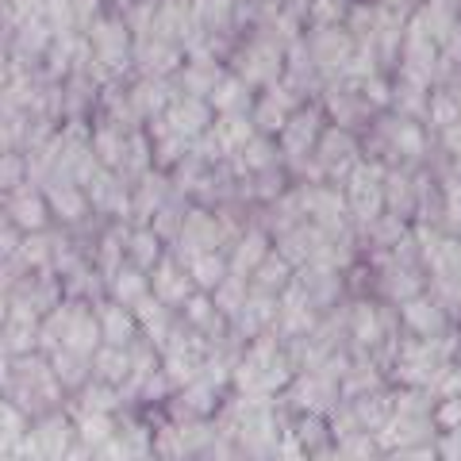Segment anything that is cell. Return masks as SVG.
Returning a JSON list of instances; mask_svg holds the SVG:
<instances>
[{"mask_svg":"<svg viewBox=\"0 0 461 461\" xmlns=\"http://www.w3.org/2000/svg\"><path fill=\"white\" fill-rule=\"evenodd\" d=\"M8 220L16 223V227L39 230L42 220H47V208H42V200L35 193H12V200H8Z\"/></svg>","mask_w":461,"mask_h":461,"instance_id":"obj_1","label":"cell"},{"mask_svg":"<svg viewBox=\"0 0 461 461\" xmlns=\"http://www.w3.org/2000/svg\"><path fill=\"white\" fill-rule=\"evenodd\" d=\"M77 438L89 446H104L112 438V420H108V411H85L81 420H77Z\"/></svg>","mask_w":461,"mask_h":461,"instance_id":"obj_2","label":"cell"},{"mask_svg":"<svg viewBox=\"0 0 461 461\" xmlns=\"http://www.w3.org/2000/svg\"><path fill=\"white\" fill-rule=\"evenodd\" d=\"M100 327H104L108 342H115V346H120V342H127V339H131V330H135L131 315H127V312H120V308H108V312H104V323H100Z\"/></svg>","mask_w":461,"mask_h":461,"instance_id":"obj_3","label":"cell"},{"mask_svg":"<svg viewBox=\"0 0 461 461\" xmlns=\"http://www.w3.org/2000/svg\"><path fill=\"white\" fill-rule=\"evenodd\" d=\"M23 173H27V166L20 162L16 154H0V196H5V193H16V189H20Z\"/></svg>","mask_w":461,"mask_h":461,"instance_id":"obj_4","label":"cell"},{"mask_svg":"<svg viewBox=\"0 0 461 461\" xmlns=\"http://www.w3.org/2000/svg\"><path fill=\"white\" fill-rule=\"evenodd\" d=\"M54 377L62 381V384H77V377H81V354H74V350H58L54 354Z\"/></svg>","mask_w":461,"mask_h":461,"instance_id":"obj_5","label":"cell"},{"mask_svg":"<svg viewBox=\"0 0 461 461\" xmlns=\"http://www.w3.org/2000/svg\"><path fill=\"white\" fill-rule=\"evenodd\" d=\"M50 204L58 208V215L74 220V215L81 212V196H77L74 189H66V185H54V189H50Z\"/></svg>","mask_w":461,"mask_h":461,"instance_id":"obj_6","label":"cell"},{"mask_svg":"<svg viewBox=\"0 0 461 461\" xmlns=\"http://www.w3.org/2000/svg\"><path fill=\"white\" fill-rule=\"evenodd\" d=\"M127 369H131V366H127V357L120 350H108V354L96 357V373H100V377H108V381H120Z\"/></svg>","mask_w":461,"mask_h":461,"instance_id":"obj_7","label":"cell"},{"mask_svg":"<svg viewBox=\"0 0 461 461\" xmlns=\"http://www.w3.org/2000/svg\"><path fill=\"white\" fill-rule=\"evenodd\" d=\"M20 258H23V262H32V266H42V262H47V239H42V235L27 239L20 247Z\"/></svg>","mask_w":461,"mask_h":461,"instance_id":"obj_8","label":"cell"},{"mask_svg":"<svg viewBox=\"0 0 461 461\" xmlns=\"http://www.w3.org/2000/svg\"><path fill=\"white\" fill-rule=\"evenodd\" d=\"M20 42H23V47H42V42H47V27H42V23H35V20H27L23 27H20Z\"/></svg>","mask_w":461,"mask_h":461,"instance_id":"obj_9","label":"cell"},{"mask_svg":"<svg viewBox=\"0 0 461 461\" xmlns=\"http://www.w3.org/2000/svg\"><path fill=\"white\" fill-rule=\"evenodd\" d=\"M108 403H112L108 388H89L85 393V411H108Z\"/></svg>","mask_w":461,"mask_h":461,"instance_id":"obj_10","label":"cell"},{"mask_svg":"<svg viewBox=\"0 0 461 461\" xmlns=\"http://www.w3.org/2000/svg\"><path fill=\"white\" fill-rule=\"evenodd\" d=\"M58 461H93V450L85 442H69V450L58 457Z\"/></svg>","mask_w":461,"mask_h":461,"instance_id":"obj_11","label":"cell"},{"mask_svg":"<svg viewBox=\"0 0 461 461\" xmlns=\"http://www.w3.org/2000/svg\"><path fill=\"white\" fill-rule=\"evenodd\" d=\"M115 293H120V296L127 300V296H135V293H142V281H135V277H123V281H120V288H115Z\"/></svg>","mask_w":461,"mask_h":461,"instance_id":"obj_12","label":"cell"},{"mask_svg":"<svg viewBox=\"0 0 461 461\" xmlns=\"http://www.w3.org/2000/svg\"><path fill=\"white\" fill-rule=\"evenodd\" d=\"M5 77H8V62L0 58V85H5Z\"/></svg>","mask_w":461,"mask_h":461,"instance_id":"obj_13","label":"cell"},{"mask_svg":"<svg viewBox=\"0 0 461 461\" xmlns=\"http://www.w3.org/2000/svg\"><path fill=\"white\" fill-rule=\"evenodd\" d=\"M5 320H8V308H5V300H0V327H5Z\"/></svg>","mask_w":461,"mask_h":461,"instance_id":"obj_14","label":"cell"},{"mask_svg":"<svg viewBox=\"0 0 461 461\" xmlns=\"http://www.w3.org/2000/svg\"><path fill=\"white\" fill-rule=\"evenodd\" d=\"M0 461H16V457H0Z\"/></svg>","mask_w":461,"mask_h":461,"instance_id":"obj_15","label":"cell"}]
</instances>
